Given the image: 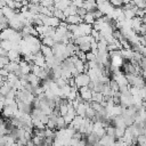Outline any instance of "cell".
<instances>
[{
	"label": "cell",
	"mask_w": 146,
	"mask_h": 146,
	"mask_svg": "<svg viewBox=\"0 0 146 146\" xmlns=\"http://www.w3.org/2000/svg\"><path fill=\"white\" fill-rule=\"evenodd\" d=\"M90 79H89V75L87 73H79L76 76H74V83H75V87L79 89L81 87H84L89 83Z\"/></svg>",
	"instance_id": "6da1fadb"
},
{
	"label": "cell",
	"mask_w": 146,
	"mask_h": 146,
	"mask_svg": "<svg viewBox=\"0 0 146 146\" xmlns=\"http://www.w3.org/2000/svg\"><path fill=\"white\" fill-rule=\"evenodd\" d=\"M97 9L103 15H111L112 11H113V9H114V7L108 1H106V2H103V3H98L97 5Z\"/></svg>",
	"instance_id": "7a4b0ae2"
},
{
	"label": "cell",
	"mask_w": 146,
	"mask_h": 146,
	"mask_svg": "<svg viewBox=\"0 0 146 146\" xmlns=\"http://www.w3.org/2000/svg\"><path fill=\"white\" fill-rule=\"evenodd\" d=\"M78 92H79L80 97H81L83 100H86V102H90V99H91V94H92V90H91V89H89L87 86L79 88V89H78Z\"/></svg>",
	"instance_id": "3957f363"
},
{
	"label": "cell",
	"mask_w": 146,
	"mask_h": 146,
	"mask_svg": "<svg viewBox=\"0 0 146 146\" xmlns=\"http://www.w3.org/2000/svg\"><path fill=\"white\" fill-rule=\"evenodd\" d=\"M76 115V113H75V108L71 105L70 107H68V110H67V112H66V114L65 115H63V117H64V121H65V123L68 125L71 122H72V120L74 119V116Z\"/></svg>",
	"instance_id": "277c9868"
},
{
	"label": "cell",
	"mask_w": 146,
	"mask_h": 146,
	"mask_svg": "<svg viewBox=\"0 0 146 146\" xmlns=\"http://www.w3.org/2000/svg\"><path fill=\"white\" fill-rule=\"evenodd\" d=\"M82 8H84L87 13H91V11L96 10V9H97L96 0H83Z\"/></svg>",
	"instance_id": "5b68a950"
},
{
	"label": "cell",
	"mask_w": 146,
	"mask_h": 146,
	"mask_svg": "<svg viewBox=\"0 0 146 146\" xmlns=\"http://www.w3.org/2000/svg\"><path fill=\"white\" fill-rule=\"evenodd\" d=\"M1 11H2V15H3L7 19H11V18H14L15 15L18 13V11H16L15 9H11V8L7 7V6L2 7V8H1Z\"/></svg>",
	"instance_id": "8992f818"
},
{
	"label": "cell",
	"mask_w": 146,
	"mask_h": 146,
	"mask_svg": "<svg viewBox=\"0 0 146 146\" xmlns=\"http://www.w3.org/2000/svg\"><path fill=\"white\" fill-rule=\"evenodd\" d=\"M116 141V138L115 137H112V136H107L106 133L99 139V143L104 146H112L114 143Z\"/></svg>",
	"instance_id": "52a82bcc"
},
{
	"label": "cell",
	"mask_w": 146,
	"mask_h": 146,
	"mask_svg": "<svg viewBox=\"0 0 146 146\" xmlns=\"http://www.w3.org/2000/svg\"><path fill=\"white\" fill-rule=\"evenodd\" d=\"M7 57L9 59V62H17L19 63L21 60V54L14 49H10L9 51H7Z\"/></svg>",
	"instance_id": "ba28073f"
},
{
	"label": "cell",
	"mask_w": 146,
	"mask_h": 146,
	"mask_svg": "<svg viewBox=\"0 0 146 146\" xmlns=\"http://www.w3.org/2000/svg\"><path fill=\"white\" fill-rule=\"evenodd\" d=\"M64 22L66 24H75V25H78V24L82 23V18L75 14V15H71V16L65 17V21Z\"/></svg>",
	"instance_id": "9c48e42d"
},
{
	"label": "cell",
	"mask_w": 146,
	"mask_h": 146,
	"mask_svg": "<svg viewBox=\"0 0 146 146\" xmlns=\"http://www.w3.org/2000/svg\"><path fill=\"white\" fill-rule=\"evenodd\" d=\"M26 81L32 84V86H39V82H40V79L32 72H30L29 74H26Z\"/></svg>",
	"instance_id": "30bf717a"
},
{
	"label": "cell",
	"mask_w": 146,
	"mask_h": 146,
	"mask_svg": "<svg viewBox=\"0 0 146 146\" xmlns=\"http://www.w3.org/2000/svg\"><path fill=\"white\" fill-rule=\"evenodd\" d=\"M141 24H143V19H141L140 17L135 16V17L131 18V29H132L135 32L138 31V29H139V26H140Z\"/></svg>",
	"instance_id": "8fae6325"
},
{
	"label": "cell",
	"mask_w": 146,
	"mask_h": 146,
	"mask_svg": "<svg viewBox=\"0 0 146 146\" xmlns=\"http://www.w3.org/2000/svg\"><path fill=\"white\" fill-rule=\"evenodd\" d=\"M40 51H41V54L44 56V58H48V57L54 56V55H52V50H51V48L48 47V46H43V44H41V47H40Z\"/></svg>",
	"instance_id": "7c38bea8"
},
{
	"label": "cell",
	"mask_w": 146,
	"mask_h": 146,
	"mask_svg": "<svg viewBox=\"0 0 146 146\" xmlns=\"http://www.w3.org/2000/svg\"><path fill=\"white\" fill-rule=\"evenodd\" d=\"M63 13H64L65 17L71 16V15H75V13H76V7H75V6H73V5L71 3V5H68V6L63 10Z\"/></svg>",
	"instance_id": "4fadbf2b"
},
{
	"label": "cell",
	"mask_w": 146,
	"mask_h": 146,
	"mask_svg": "<svg viewBox=\"0 0 146 146\" xmlns=\"http://www.w3.org/2000/svg\"><path fill=\"white\" fill-rule=\"evenodd\" d=\"M95 17H94V15H92V13H86V15L82 17V22L83 23H86V24H90V25H92L94 23H95Z\"/></svg>",
	"instance_id": "5bb4252c"
},
{
	"label": "cell",
	"mask_w": 146,
	"mask_h": 146,
	"mask_svg": "<svg viewBox=\"0 0 146 146\" xmlns=\"http://www.w3.org/2000/svg\"><path fill=\"white\" fill-rule=\"evenodd\" d=\"M41 44H43V46H48V47H52L56 42H55V40L52 39V36H43L41 40Z\"/></svg>",
	"instance_id": "9a60e30c"
},
{
	"label": "cell",
	"mask_w": 146,
	"mask_h": 146,
	"mask_svg": "<svg viewBox=\"0 0 146 146\" xmlns=\"http://www.w3.org/2000/svg\"><path fill=\"white\" fill-rule=\"evenodd\" d=\"M104 100V96L102 92H96V91H92L91 94V99L90 102H96V103H102Z\"/></svg>",
	"instance_id": "2e32d148"
},
{
	"label": "cell",
	"mask_w": 146,
	"mask_h": 146,
	"mask_svg": "<svg viewBox=\"0 0 146 146\" xmlns=\"http://www.w3.org/2000/svg\"><path fill=\"white\" fill-rule=\"evenodd\" d=\"M52 16L56 17V18H58L59 21H65V15H64L63 10L57 9V8H55V7H54V9H52Z\"/></svg>",
	"instance_id": "e0dca14e"
},
{
	"label": "cell",
	"mask_w": 146,
	"mask_h": 146,
	"mask_svg": "<svg viewBox=\"0 0 146 146\" xmlns=\"http://www.w3.org/2000/svg\"><path fill=\"white\" fill-rule=\"evenodd\" d=\"M66 127H67V124L65 123L64 117H63L62 115H58V116L56 117V128H57V129H64V128H66Z\"/></svg>",
	"instance_id": "ac0fdd59"
},
{
	"label": "cell",
	"mask_w": 146,
	"mask_h": 146,
	"mask_svg": "<svg viewBox=\"0 0 146 146\" xmlns=\"http://www.w3.org/2000/svg\"><path fill=\"white\" fill-rule=\"evenodd\" d=\"M68 5H71V1H70V0H60L59 2L55 3V5H54V7H55V8H57V9L64 10Z\"/></svg>",
	"instance_id": "d6986e66"
},
{
	"label": "cell",
	"mask_w": 146,
	"mask_h": 146,
	"mask_svg": "<svg viewBox=\"0 0 146 146\" xmlns=\"http://www.w3.org/2000/svg\"><path fill=\"white\" fill-rule=\"evenodd\" d=\"M11 46H13V43L10 40H1L0 41V47L6 51H9L11 49Z\"/></svg>",
	"instance_id": "ffe728a7"
},
{
	"label": "cell",
	"mask_w": 146,
	"mask_h": 146,
	"mask_svg": "<svg viewBox=\"0 0 146 146\" xmlns=\"http://www.w3.org/2000/svg\"><path fill=\"white\" fill-rule=\"evenodd\" d=\"M124 131H125V128H123V127H114V137L116 139L121 138L123 136Z\"/></svg>",
	"instance_id": "44dd1931"
},
{
	"label": "cell",
	"mask_w": 146,
	"mask_h": 146,
	"mask_svg": "<svg viewBox=\"0 0 146 146\" xmlns=\"http://www.w3.org/2000/svg\"><path fill=\"white\" fill-rule=\"evenodd\" d=\"M83 65H84V62H82L80 59H76L74 62V67L79 73H83Z\"/></svg>",
	"instance_id": "7402d4cb"
},
{
	"label": "cell",
	"mask_w": 146,
	"mask_h": 146,
	"mask_svg": "<svg viewBox=\"0 0 146 146\" xmlns=\"http://www.w3.org/2000/svg\"><path fill=\"white\" fill-rule=\"evenodd\" d=\"M130 1L139 9H145L146 7V0H130Z\"/></svg>",
	"instance_id": "603a6c76"
},
{
	"label": "cell",
	"mask_w": 146,
	"mask_h": 146,
	"mask_svg": "<svg viewBox=\"0 0 146 146\" xmlns=\"http://www.w3.org/2000/svg\"><path fill=\"white\" fill-rule=\"evenodd\" d=\"M10 89H11V88H10V87L7 84V82L5 81V83L0 87V95H1V96H6Z\"/></svg>",
	"instance_id": "cb8c5ba5"
},
{
	"label": "cell",
	"mask_w": 146,
	"mask_h": 146,
	"mask_svg": "<svg viewBox=\"0 0 146 146\" xmlns=\"http://www.w3.org/2000/svg\"><path fill=\"white\" fill-rule=\"evenodd\" d=\"M137 146H146V137L145 135L137 136Z\"/></svg>",
	"instance_id": "d4e9b609"
},
{
	"label": "cell",
	"mask_w": 146,
	"mask_h": 146,
	"mask_svg": "<svg viewBox=\"0 0 146 146\" xmlns=\"http://www.w3.org/2000/svg\"><path fill=\"white\" fill-rule=\"evenodd\" d=\"M78 46H79V49L81 51H84V52L90 51V43H88V42H82V43H80Z\"/></svg>",
	"instance_id": "484cf974"
},
{
	"label": "cell",
	"mask_w": 146,
	"mask_h": 146,
	"mask_svg": "<svg viewBox=\"0 0 146 146\" xmlns=\"http://www.w3.org/2000/svg\"><path fill=\"white\" fill-rule=\"evenodd\" d=\"M96 59V54H94L92 51H87L86 52V62H91Z\"/></svg>",
	"instance_id": "4316f807"
},
{
	"label": "cell",
	"mask_w": 146,
	"mask_h": 146,
	"mask_svg": "<svg viewBox=\"0 0 146 146\" xmlns=\"http://www.w3.org/2000/svg\"><path fill=\"white\" fill-rule=\"evenodd\" d=\"M145 33H146V24L143 23V24L139 26V29H138V31H137V34H139V35H145Z\"/></svg>",
	"instance_id": "83f0119b"
},
{
	"label": "cell",
	"mask_w": 146,
	"mask_h": 146,
	"mask_svg": "<svg viewBox=\"0 0 146 146\" xmlns=\"http://www.w3.org/2000/svg\"><path fill=\"white\" fill-rule=\"evenodd\" d=\"M0 24L2 25V27H8V19L3 16V15H0Z\"/></svg>",
	"instance_id": "f1b7e54d"
},
{
	"label": "cell",
	"mask_w": 146,
	"mask_h": 146,
	"mask_svg": "<svg viewBox=\"0 0 146 146\" xmlns=\"http://www.w3.org/2000/svg\"><path fill=\"white\" fill-rule=\"evenodd\" d=\"M86 13H87V11H86V9H84V8H82V7H79V8H76V13H75V14L82 18V17L86 15Z\"/></svg>",
	"instance_id": "f546056e"
},
{
	"label": "cell",
	"mask_w": 146,
	"mask_h": 146,
	"mask_svg": "<svg viewBox=\"0 0 146 146\" xmlns=\"http://www.w3.org/2000/svg\"><path fill=\"white\" fill-rule=\"evenodd\" d=\"M71 3H72L73 6H75L76 8H79V7H82L83 0H71Z\"/></svg>",
	"instance_id": "4dcf8cb0"
},
{
	"label": "cell",
	"mask_w": 146,
	"mask_h": 146,
	"mask_svg": "<svg viewBox=\"0 0 146 146\" xmlns=\"http://www.w3.org/2000/svg\"><path fill=\"white\" fill-rule=\"evenodd\" d=\"M91 13H92V15H94L95 19H98V18H100V17L103 16V14H102L98 9H96V10H94V11H91Z\"/></svg>",
	"instance_id": "1f68e13d"
},
{
	"label": "cell",
	"mask_w": 146,
	"mask_h": 146,
	"mask_svg": "<svg viewBox=\"0 0 146 146\" xmlns=\"http://www.w3.org/2000/svg\"><path fill=\"white\" fill-rule=\"evenodd\" d=\"M5 6H6V1L5 0H0V8H2Z\"/></svg>",
	"instance_id": "d6a6232c"
},
{
	"label": "cell",
	"mask_w": 146,
	"mask_h": 146,
	"mask_svg": "<svg viewBox=\"0 0 146 146\" xmlns=\"http://www.w3.org/2000/svg\"><path fill=\"white\" fill-rule=\"evenodd\" d=\"M107 0H96V3L98 5V3H103V2H106Z\"/></svg>",
	"instance_id": "836d02e7"
},
{
	"label": "cell",
	"mask_w": 146,
	"mask_h": 146,
	"mask_svg": "<svg viewBox=\"0 0 146 146\" xmlns=\"http://www.w3.org/2000/svg\"><path fill=\"white\" fill-rule=\"evenodd\" d=\"M121 2H122V5H125V3H128V2H130V0H120Z\"/></svg>",
	"instance_id": "e575fe53"
},
{
	"label": "cell",
	"mask_w": 146,
	"mask_h": 146,
	"mask_svg": "<svg viewBox=\"0 0 146 146\" xmlns=\"http://www.w3.org/2000/svg\"><path fill=\"white\" fill-rule=\"evenodd\" d=\"M94 146H104V145H102V144H100V143L98 141V143H96V144H95Z\"/></svg>",
	"instance_id": "d590c367"
},
{
	"label": "cell",
	"mask_w": 146,
	"mask_h": 146,
	"mask_svg": "<svg viewBox=\"0 0 146 146\" xmlns=\"http://www.w3.org/2000/svg\"><path fill=\"white\" fill-rule=\"evenodd\" d=\"M2 30H3V27H2V25H1V24H0V32H1V31H2Z\"/></svg>",
	"instance_id": "8d00e7d4"
},
{
	"label": "cell",
	"mask_w": 146,
	"mask_h": 146,
	"mask_svg": "<svg viewBox=\"0 0 146 146\" xmlns=\"http://www.w3.org/2000/svg\"><path fill=\"white\" fill-rule=\"evenodd\" d=\"M136 146H137V145H136Z\"/></svg>",
	"instance_id": "74e56055"
}]
</instances>
